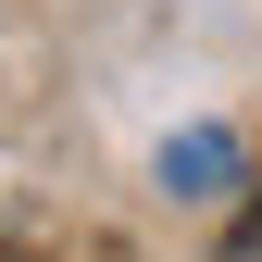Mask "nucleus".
<instances>
[{
  "instance_id": "obj_1",
  "label": "nucleus",
  "mask_w": 262,
  "mask_h": 262,
  "mask_svg": "<svg viewBox=\"0 0 262 262\" xmlns=\"http://www.w3.org/2000/svg\"><path fill=\"white\" fill-rule=\"evenodd\" d=\"M225 175H237V138H225V125H187V138L162 150V187H175V200H212Z\"/></svg>"
},
{
  "instance_id": "obj_2",
  "label": "nucleus",
  "mask_w": 262,
  "mask_h": 262,
  "mask_svg": "<svg viewBox=\"0 0 262 262\" xmlns=\"http://www.w3.org/2000/svg\"><path fill=\"white\" fill-rule=\"evenodd\" d=\"M225 262H262V200L237 212V237H225Z\"/></svg>"
}]
</instances>
